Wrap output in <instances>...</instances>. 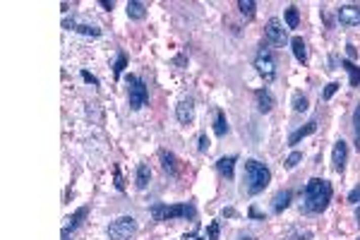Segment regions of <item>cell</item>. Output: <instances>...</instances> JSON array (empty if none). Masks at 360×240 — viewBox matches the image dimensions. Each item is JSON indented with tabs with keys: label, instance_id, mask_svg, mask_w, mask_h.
<instances>
[{
	"label": "cell",
	"instance_id": "obj_13",
	"mask_svg": "<svg viewBox=\"0 0 360 240\" xmlns=\"http://www.w3.org/2000/svg\"><path fill=\"white\" fill-rule=\"evenodd\" d=\"M216 171L221 173L226 180H231L233 178V171H235V156H223L216 161Z\"/></svg>",
	"mask_w": 360,
	"mask_h": 240
},
{
	"label": "cell",
	"instance_id": "obj_5",
	"mask_svg": "<svg viewBox=\"0 0 360 240\" xmlns=\"http://www.w3.org/2000/svg\"><path fill=\"white\" fill-rule=\"evenodd\" d=\"M137 219L135 216H120L108 226V238L111 240H130L137 233Z\"/></svg>",
	"mask_w": 360,
	"mask_h": 240
},
{
	"label": "cell",
	"instance_id": "obj_7",
	"mask_svg": "<svg viewBox=\"0 0 360 240\" xmlns=\"http://www.w3.org/2000/svg\"><path fill=\"white\" fill-rule=\"evenodd\" d=\"M264 36H267V44H271V46H286V44H288L286 29H284V24H281L276 17H271L267 22Z\"/></svg>",
	"mask_w": 360,
	"mask_h": 240
},
{
	"label": "cell",
	"instance_id": "obj_25",
	"mask_svg": "<svg viewBox=\"0 0 360 240\" xmlns=\"http://www.w3.org/2000/svg\"><path fill=\"white\" fill-rule=\"evenodd\" d=\"M300 161H303V151H293V154H288V158L284 161V168H286V171H293Z\"/></svg>",
	"mask_w": 360,
	"mask_h": 240
},
{
	"label": "cell",
	"instance_id": "obj_26",
	"mask_svg": "<svg viewBox=\"0 0 360 240\" xmlns=\"http://www.w3.org/2000/svg\"><path fill=\"white\" fill-rule=\"evenodd\" d=\"M307 106H310V103H307V99H305L303 94H296V96H293V111L296 113H305Z\"/></svg>",
	"mask_w": 360,
	"mask_h": 240
},
{
	"label": "cell",
	"instance_id": "obj_31",
	"mask_svg": "<svg viewBox=\"0 0 360 240\" xmlns=\"http://www.w3.org/2000/svg\"><path fill=\"white\" fill-rule=\"evenodd\" d=\"M197 142H199V144H197V149H199V151H209V137H207V135H199V139H197Z\"/></svg>",
	"mask_w": 360,
	"mask_h": 240
},
{
	"label": "cell",
	"instance_id": "obj_28",
	"mask_svg": "<svg viewBox=\"0 0 360 240\" xmlns=\"http://www.w3.org/2000/svg\"><path fill=\"white\" fill-rule=\"evenodd\" d=\"M125 65H128V56H125V53H120L118 60H115V65H113V72H115V77H120V74H123Z\"/></svg>",
	"mask_w": 360,
	"mask_h": 240
},
{
	"label": "cell",
	"instance_id": "obj_27",
	"mask_svg": "<svg viewBox=\"0 0 360 240\" xmlns=\"http://www.w3.org/2000/svg\"><path fill=\"white\" fill-rule=\"evenodd\" d=\"M353 128H355V147H358V151H360V106L355 108V113H353Z\"/></svg>",
	"mask_w": 360,
	"mask_h": 240
},
{
	"label": "cell",
	"instance_id": "obj_10",
	"mask_svg": "<svg viewBox=\"0 0 360 240\" xmlns=\"http://www.w3.org/2000/svg\"><path fill=\"white\" fill-rule=\"evenodd\" d=\"M339 22L343 27H358L360 24V5H341L339 8Z\"/></svg>",
	"mask_w": 360,
	"mask_h": 240
},
{
	"label": "cell",
	"instance_id": "obj_11",
	"mask_svg": "<svg viewBox=\"0 0 360 240\" xmlns=\"http://www.w3.org/2000/svg\"><path fill=\"white\" fill-rule=\"evenodd\" d=\"M176 118L183 123V125H190L194 120V101L192 99H183V101L176 106Z\"/></svg>",
	"mask_w": 360,
	"mask_h": 240
},
{
	"label": "cell",
	"instance_id": "obj_32",
	"mask_svg": "<svg viewBox=\"0 0 360 240\" xmlns=\"http://www.w3.org/2000/svg\"><path fill=\"white\" fill-rule=\"evenodd\" d=\"M348 202H351V204H360V185L351 190V194H348Z\"/></svg>",
	"mask_w": 360,
	"mask_h": 240
},
{
	"label": "cell",
	"instance_id": "obj_33",
	"mask_svg": "<svg viewBox=\"0 0 360 240\" xmlns=\"http://www.w3.org/2000/svg\"><path fill=\"white\" fill-rule=\"evenodd\" d=\"M82 79L84 82H89V84H94V87H99V79H96L92 72H87V70H82Z\"/></svg>",
	"mask_w": 360,
	"mask_h": 240
},
{
	"label": "cell",
	"instance_id": "obj_21",
	"mask_svg": "<svg viewBox=\"0 0 360 240\" xmlns=\"http://www.w3.org/2000/svg\"><path fill=\"white\" fill-rule=\"evenodd\" d=\"M214 132L223 137L226 132H228V120H226V113L223 111H216V120H214Z\"/></svg>",
	"mask_w": 360,
	"mask_h": 240
},
{
	"label": "cell",
	"instance_id": "obj_8",
	"mask_svg": "<svg viewBox=\"0 0 360 240\" xmlns=\"http://www.w3.org/2000/svg\"><path fill=\"white\" fill-rule=\"evenodd\" d=\"M63 29H67V31H77V34H82V36H101V29L94 27V24H84V22H79L77 17H65L63 19Z\"/></svg>",
	"mask_w": 360,
	"mask_h": 240
},
{
	"label": "cell",
	"instance_id": "obj_38",
	"mask_svg": "<svg viewBox=\"0 0 360 240\" xmlns=\"http://www.w3.org/2000/svg\"><path fill=\"white\" fill-rule=\"evenodd\" d=\"M355 219H358V223H360V207H358V212H355Z\"/></svg>",
	"mask_w": 360,
	"mask_h": 240
},
{
	"label": "cell",
	"instance_id": "obj_36",
	"mask_svg": "<svg viewBox=\"0 0 360 240\" xmlns=\"http://www.w3.org/2000/svg\"><path fill=\"white\" fill-rule=\"evenodd\" d=\"M101 8H106V10H113V3H108V0H101Z\"/></svg>",
	"mask_w": 360,
	"mask_h": 240
},
{
	"label": "cell",
	"instance_id": "obj_37",
	"mask_svg": "<svg viewBox=\"0 0 360 240\" xmlns=\"http://www.w3.org/2000/svg\"><path fill=\"white\" fill-rule=\"evenodd\" d=\"M63 240H70V228H67V226L63 228Z\"/></svg>",
	"mask_w": 360,
	"mask_h": 240
},
{
	"label": "cell",
	"instance_id": "obj_12",
	"mask_svg": "<svg viewBox=\"0 0 360 240\" xmlns=\"http://www.w3.org/2000/svg\"><path fill=\"white\" fill-rule=\"evenodd\" d=\"M255 99H257V108L262 113H269L274 108V96H271L269 89H257V92H255Z\"/></svg>",
	"mask_w": 360,
	"mask_h": 240
},
{
	"label": "cell",
	"instance_id": "obj_16",
	"mask_svg": "<svg viewBox=\"0 0 360 240\" xmlns=\"http://www.w3.org/2000/svg\"><path fill=\"white\" fill-rule=\"evenodd\" d=\"M128 17L130 19H144L147 17V5L139 0H130L128 3Z\"/></svg>",
	"mask_w": 360,
	"mask_h": 240
},
{
	"label": "cell",
	"instance_id": "obj_15",
	"mask_svg": "<svg viewBox=\"0 0 360 240\" xmlns=\"http://www.w3.org/2000/svg\"><path fill=\"white\" fill-rule=\"evenodd\" d=\"M314 130H317V123L314 120H310L305 128H300V130H296V132H291V137H288V144H298L300 139H305L307 135H312Z\"/></svg>",
	"mask_w": 360,
	"mask_h": 240
},
{
	"label": "cell",
	"instance_id": "obj_30",
	"mask_svg": "<svg viewBox=\"0 0 360 240\" xmlns=\"http://www.w3.org/2000/svg\"><path fill=\"white\" fill-rule=\"evenodd\" d=\"M336 92H339V84H336V82L327 84V89H324V94H322V96H324V101H329V99H332V96H334Z\"/></svg>",
	"mask_w": 360,
	"mask_h": 240
},
{
	"label": "cell",
	"instance_id": "obj_17",
	"mask_svg": "<svg viewBox=\"0 0 360 240\" xmlns=\"http://www.w3.org/2000/svg\"><path fill=\"white\" fill-rule=\"evenodd\" d=\"M161 161H164V171L168 176H178V158L171 151H161Z\"/></svg>",
	"mask_w": 360,
	"mask_h": 240
},
{
	"label": "cell",
	"instance_id": "obj_4",
	"mask_svg": "<svg viewBox=\"0 0 360 240\" xmlns=\"http://www.w3.org/2000/svg\"><path fill=\"white\" fill-rule=\"evenodd\" d=\"M128 101L132 111L144 108L149 101V87L139 77H135V74H128Z\"/></svg>",
	"mask_w": 360,
	"mask_h": 240
},
{
	"label": "cell",
	"instance_id": "obj_24",
	"mask_svg": "<svg viewBox=\"0 0 360 240\" xmlns=\"http://www.w3.org/2000/svg\"><path fill=\"white\" fill-rule=\"evenodd\" d=\"M255 8H257V5H255V0H238V10L248 19L255 17Z\"/></svg>",
	"mask_w": 360,
	"mask_h": 240
},
{
	"label": "cell",
	"instance_id": "obj_35",
	"mask_svg": "<svg viewBox=\"0 0 360 240\" xmlns=\"http://www.w3.org/2000/svg\"><path fill=\"white\" fill-rule=\"evenodd\" d=\"M250 216H252V219H259V221H264V219H267V216H264V214H259L257 209H255V207L250 209Z\"/></svg>",
	"mask_w": 360,
	"mask_h": 240
},
{
	"label": "cell",
	"instance_id": "obj_19",
	"mask_svg": "<svg viewBox=\"0 0 360 240\" xmlns=\"http://www.w3.org/2000/svg\"><path fill=\"white\" fill-rule=\"evenodd\" d=\"M341 67L348 72V77H351V87H360V67L355 63H351V60H341Z\"/></svg>",
	"mask_w": 360,
	"mask_h": 240
},
{
	"label": "cell",
	"instance_id": "obj_3",
	"mask_svg": "<svg viewBox=\"0 0 360 240\" xmlns=\"http://www.w3.org/2000/svg\"><path fill=\"white\" fill-rule=\"evenodd\" d=\"M149 214H151V219L154 221H171V219H194L197 216V212H194L192 204H154L151 209H149Z\"/></svg>",
	"mask_w": 360,
	"mask_h": 240
},
{
	"label": "cell",
	"instance_id": "obj_1",
	"mask_svg": "<svg viewBox=\"0 0 360 240\" xmlns=\"http://www.w3.org/2000/svg\"><path fill=\"white\" fill-rule=\"evenodd\" d=\"M332 183L324 180V178H312L307 180L305 185V192H303V199H305V212L307 214H322L329 202H332Z\"/></svg>",
	"mask_w": 360,
	"mask_h": 240
},
{
	"label": "cell",
	"instance_id": "obj_18",
	"mask_svg": "<svg viewBox=\"0 0 360 240\" xmlns=\"http://www.w3.org/2000/svg\"><path fill=\"white\" fill-rule=\"evenodd\" d=\"M149 178H151V171H149L147 164H139L137 166V176H135V183H137L139 190H147Z\"/></svg>",
	"mask_w": 360,
	"mask_h": 240
},
{
	"label": "cell",
	"instance_id": "obj_20",
	"mask_svg": "<svg viewBox=\"0 0 360 240\" xmlns=\"http://www.w3.org/2000/svg\"><path fill=\"white\" fill-rule=\"evenodd\" d=\"M291 197H293V194H291V190H281V192L274 197V212H276V214L284 212L288 204H291Z\"/></svg>",
	"mask_w": 360,
	"mask_h": 240
},
{
	"label": "cell",
	"instance_id": "obj_40",
	"mask_svg": "<svg viewBox=\"0 0 360 240\" xmlns=\"http://www.w3.org/2000/svg\"><path fill=\"white\" fill-rule=\"evenodd\" d=\"M358 240H360V238H358Z\"/></svg>",
	"mask_w": 360,
	"mask_h": 240
},
{
	"label": "cell",
	"instance_id": "obj_22",
	"mask_svg": "<svg viewBox=\"0 0 360 240\" xmlns=\"http://www.w3.org/2000/svg\"><path fill=\"white\" fill-rule=\"evenodd\" d=\"M87 214H89V207H79V209H77V212H74L72 216L67 219V228H70V231H74V228L82 223V219L87 216Z\"/></svg>",
	"mask_w": 360,
	"mask_h": 240
},
{
	"label": "cell",
	"instance_id": "obj_39",
	"mask_svg": "<svg viewBox=\"0 0 360 240\" xmlns=\"http://www.w3.org/2000/svg\"><path fill=\"white\" fill-rule=\"evenodd\" d=\"M238 240H255V238H238Z\"/></svg>",
	"mask_w": 360,
	"mask_h": 240
},
{
	"label": "cell",
	"instance_id": "obj_14",
	"mask_svg": "<svg viewBox=\"0 0 360 240\" xmlns=\"http://www.w3.org/2000/svg\"><path fill=\"white\" fill-rule=\"evenodd\" d=\"M291 48H293V56H296L298 63H307V46H305V41L300 36H293L291 38Z\"/></svg>",
	"mask_w": 360,
	"mask_h": 240
},
{
	"label": "cell",
	"instance_id": "obj_23",
	"mask_svg": "<svg viewBox=\"0 0 360 240\" xmlns=\"http://www.w3.org/2000/svg\"><path fill=\"white\" fill-rule=\"evenodd\" d=\"M286 24H288V29H298V24H300V15H298L296 5H291L286 10Z\"/></svg>",
	"mask_w": 360,
	"mask_h": 240
},
{
	"label": "cell",
	"instance_id": "obj_2",
	"mask_svg": "<svg viewBox=\"0 0 360 240\" xmlns=\"http://www.w3.org/2000/svg\"><path fill=\"white\" fill-rule=\"evenodd\" d=\"M269 183H271V171L257 158H248L243 171V190L248 194H259L267 190Z\"/></svg>",
	"mask_w": 360,
	"mask_h": 240
},
{
	"label": "cell",
	"instance_id": "obj_29",
	"mask_svg": "<svg viewBox=\"0 0 360 240\" xmlns=\"http://www.w3.org/2000/svg\"><path fill=\"white\" fill-rule=\"evenodd\" d=\"M219 233H221V226H219V221H212V223H209V228H207V235H209V240H219Z\"/></svg>",
	"mask_w": 360,
	"mask_h": 240
},
{
	"label": "cell",
	"instance_id": "obj_6",
	"mask_svg": "<svg viewBox=\"0 0 360 240\" xmlns=\"http://www.w3.org/2000/svg\"><path fill=\"white\" fill-rule=\"evenodd\" d=\"M255 67H257L259 77L264 82H274L276 79V63H274V58H271L269 51H259L257 58H255Z\"/></svg>",
	"mask_w": 360,
	"mask_h": 240
},
{
	"label": "cell",
	"instance_id": "obj_9",
	"mask_svg": "<svg viewBox=\"0 0 360 240\" xmlns=\"http://www.w3.org/2000/svg\"><path fill=\"white\" fill-rule=\"evenodd\" d=\"M346 161H348V144L339 139L336 144H334V151H332V166L336 173H343V168H346Z\"/></svg>",
	"mask_w": 360,
	"mask_h": 240
},
{
	"label": "cell",
	"instance_id": "obj_34",
	"mask_svg": "<svg viewBox=\"0 0 360 240\" xmlns=\"http://www.w3.org/2000/svg\"><path fill=\"white\" fill-rule=\"evenodd\" d=\"M346 53H348V58H351V63L355 60V56H358V51H355V46H353V44H348V46H346Z\"/></svg>",
	"mask_w": 360,
	"mask_h": 240
}]
</instances>
